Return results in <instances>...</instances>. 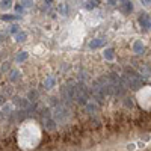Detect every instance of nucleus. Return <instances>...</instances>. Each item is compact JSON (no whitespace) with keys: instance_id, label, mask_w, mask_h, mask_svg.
<instances>
[{"instance_id":"obj_1","label":"nucleus","mask_w":151,"mask_h":151,"mask_svg":"<svg viewBox=\"0 0 151 151\" xmlns=\"http://www.w3.org/2000/svg\"><path fill=\"white\" fill-rule=\"evenodd\" d=\"M74 100L79 104H83V106L88 103V100H89V91L86 88V85H83V83L74 85Z\"/></svg>"},{"instance_id":"obj_2","label":"nucleus","mask_w":151,"mask_h":151,"mask_svg":"<svg viewBox=\"0 0 151 151\" xmlns=\"http://www.w3.org/2000/svg\"><path fill=\"white\" fill-rule=\"evenodd\" d=\"M68 120V110L62 104H57L55 107V121L56 122H67Z\"/></svg>"},{"instance_id":"obj_3","label":"nucleus","mask_w":151,"mask_h":151,"mask_svg":"<svg viewBox=\"0 0 151 151\" xmlns=\"http://www.w3.org/2000/svg\"><path fill=\"white\" fill-rule=\"evenodd\" d=\"M62 98L65 101H73L74 100V85H70V86H64L61 89Z\"/></svg>"},{"instance_id":"obj_4","label":"nucleus","mask_w":151,"mask_h":151,"mask_svg":"<svg viewBox=\"0 0 151 151\" xmlns=\"http://www.w3.org/2000/svg\"><path fill=\"white\" fill-rule=\"evenodd\" d=\"M132 11H133L132 2H124L121 5V12H124V14H128V12H132Z\"/></svg>"},{"instance_id":"obj_5","label":"nucleus","mask_w":151,"mask_h":151,"mask_svg":"<svg viewBox=\"0 0 151 151\" xmlns=\"http://www.w3.org/2000/svg\"><path fill=\"white\" fill-rule=\"evenodd\" d=\"M104 45V39H94L89 42V49H100Z\"/></svg>"},{"instance_id":"obj_6","label":"nucleus","mask_w":151,"mask_h":151,"mask_svg":"<svg viewBox=\"0 0 151 151\" xmlns=\"http://www.w3.org/2000/svg\"><path fill=\"white\" fill-rule=\"evenodd\" d=\"M139 24L142 26V27H151V21H150V20H148V17L145 15V14H143L142 17H139Z\"/></svg>"},{"instance_id":"obj_7","label":"nucleus","mask_w":151,"mask_h":151,"mask_svg":"<svg viewBox=\"0 0 151 151\" xmlns=\"http://www.w3.org/2000/svg\"><path fill=\"white\" fill-rule=\"evenodd\" d=\"M44 126H45V128H47V130H50V132H51V130H55V128L57 127V124H56L55 120H51V118H47V121H45Z\"/></svg>"},{"instance_id":"obj_8","label":"nucleus","mask_w":151,"mask_h":151,"mask_svg":"<svg viewBox=\"0 0 151 151\" xmlns=\"http://www.w3.org/2000/svg\"><path fill=\"white\" fill-rule=\"evenodd\" d=\"M18 79H20V71L18 70H12L11 74H9V80L11 82H17Z\"/></svg>"},{"instance_id":"obj_9","label":"nucleus","mask_w":151,"mask_h":151,"mask_svg":"<svg viewBox=\"0 0 151 151\" xmlns=\"http://www.w3.org/2000/svg\"><path fill=\"white\" fill-rule=\"evenodd\" d=\"M133 50L136 51V53H142V51H143V44L141 41H136L133 44Z\"/></svg>"},{"instance_id":"obj_10","label":"nucleus","mask_w":151,"mask_h":151,"mask_svg":"<svg viewBox=\"0 0 151 151\" xmlns=\"http://www.w3.org/2000/svg\"><path fill=\"white\" fill-rule=\"evenodd\" d=\"M113 50L112 49H107L106 51H104V57H106V59H109V61H112V59H113Z\"/></svg>"},{"instance_id":"obj_11","label":"nucleus","mask_w":151,"mask_h":151,"mask_svg":"<svg viewBox=\"0 0 151 151\" xmlns=\"http://www.w3.org/2000/svg\"><path fill=\"white\" fill-rule=\"evenodd\" d=\"M26 36H27V35H26L24 32H18L15 38H17V41H18V42H23V41H26Z\"/></svg>"},{"instance_id":"obj_12","label":"nucleus","mask_w":151,"mask_h":151,"mask_svg":"<svg viewBox=\"0 0 151 151\" xmlns=\"http://www.w3.org/2000/svg\"><path fill=\"white\" fill-rule=\"evenodd\" d=\"M11 5H12V0H2V3H0V8H11Z\"/></svg>"},{"instance_id":"obj_13","label":"nucleus","mask_w":151,"mask_h":151,"mask_svg":"<svg viewBox=\"0 0 151 151\" xmlns=\"http://www.w3.org/2000/svg\"><path fill=\"white\" fill-rule=\"evenodd\" d=\"M15 100H17V103H18L21 107H27V106H29V103L26 101V98H15Z\"/></svg>"},{"instance_id":"obj_14","label":"nucleus","mask_w":151,"mask_h":151,"mask_svg":"<svg viewBox=\"0 0 151 151\" xmlns=\"http://www.w3.org/2000/svg\"><path fill=\"white\" fill-rule=\"evenodd\" d=\"M26 59H27V53H26V51H24V53H21V55H18V56H17V61H18V62L26 61Z\"/></svg>"},{"instance_id":"obj_15","label":"nucleus","mask_w":151,"mask_h":151,"mask_svg":"<svg viewBox=\"0 0 151 151\" xmlns=\"http://www.w3.org/2000/svg\"><path fill=\"white\" fill-rule=\"evenodd\" d=\"M98 2H100V0H89L88 8H92V6H97V5H98Z\"/></svg>"},{"instance_id":"obj_16","label":"nucleus","mask_w":151,"mask_h":151,"mask_svg":"<svg viewBox=\"0 0 151 151\" xmlns=\"http://www.w3.org/2000/svg\"><path fill=\"white\" fill-rule=\"evenodd\" d=\"M55 82H53V79H47V82H45V88H51V85H53Z\"/></svg>"},{"instance_id":"obj_17","label":"nucleus","mask_w":151,"mask_h":151,"mask_svg":"<svg viewBox=\"0 0 151 151\" xmlns=\"http://www.w3.org/2000/svg\"><path fill=\"white\" fill-rule=\"evenodd\" d=\"M29 97L32 98V100H35V98L38 97V94H36V92H33V91H30V94H29Z\"/></svg>"},{"instance_id":"obj_18","label":"nucleus","mask_w":151,"mask_h":151,"mask_svg":"<svg viewBox=\"0 0 151 151\" xmlns=\"http://www.w3.org/2000/svg\"><path fill=\"white\" fill-rule=\"evenodd\" d=\"M18 32V26H12L11 27V33H17Z\"/></svg>"},{"instance_id":"obj_19","label":"nucleus","mask_w":151,"mask_h":151,"mask_svg":"<svg viewBox=\"0 0 151 151\" xmlns=\"http://www.w3.org/2000/svg\"><path fill=\"white\" fill-rule=\"evenodd\" d=\"M15 18H18V15H15V17H12V15H9V17L5 15V17H3V20H15Z\"/></svg>"},{"instance_id":"obj_20","label":"nucleus","mask_w":151,"mask_h":151,"mask_svg":"<svg viewBox=\"0 0 151 151\" xmlns=\"http://www.w3.org/2000/svg\"><path fill=\"white\" fill-rule=\"evenodd\" d=\"M23 3H24V6H30V5H32L30 0H23Z\"/></svg>"},{"instance_id":"obj_21","label":"nucleus","mask_w":151,"mask_h":151,"mask_svg":"<svg viewBox=\"0 0 151 151\" xmlns=\"http://www.w3.org/2000/svg\"><path fill=\"white\" fill-rule=\"evenodd\" d=\"M5 36H6V35L3 33V32H0V41H5V39H3Z\"/></svg>"},{"instance_id":"obj_22","label":"nucleus","mask_w":151,"mask_h":151,"mask_svg":"<svg viewBox=\"0 0 151 151\" xmlns=\"http://www.w3.org/2000/svg\"><path fill=\"white\" fill-rule=\"evenodd\" d=\"M143 5H151V0H142Z\"/></svg>"},{"instance_id":"obj_23","label":"nucleus","mask_w":151,"mask_h":151,"mask_svg":"<svg viewBox=\"0 0 151 151\" xmlns=\"http://www.w3.org/2000/svg\"><path fill=\"white\" fill-rule=\"evenodd\" d=\"M23 11V6H17V12H21Z\"/></svg>"},{"instance_id":"obj_24","label":"nucleus","mask_w":151,"mask_h":151,"mask_svg":"<svg viewBox=\"0 0 151 151\" xmlns=\"http://www.w3.org/2000/svg\"><path fill=\"white\" fill-rule=\"evenodd\" d=\"M3 103H5V101H3V95H0V106H2Z\"/></svg>"},{"instance_id":"obj_25","label":"nucleus","mask_w":151,"mask_h":151,"mask_svg":"<svg viewBox=\"0 0 151 151\" xmlns=\"http://www.w3.org/2000/svg\"><path fill=\"white\" fill-rule=\"evenodd\" d=\"M44 2H45V3H51L53 0H44Z\"/></svg>"},{"instance_id":"obj_26","label":"nucleus","mask_w":151,"mask_h":151,"mask_svg":"<svg viewBox=\"0 0 151 151\" xmlns=\"http://www.w3.org/2000/svg\"><path fill=\"white\" fill-rule=\"evenodd\" d=\"M0 120H2V115H0Z\"/></svg>"}]
</instances>
